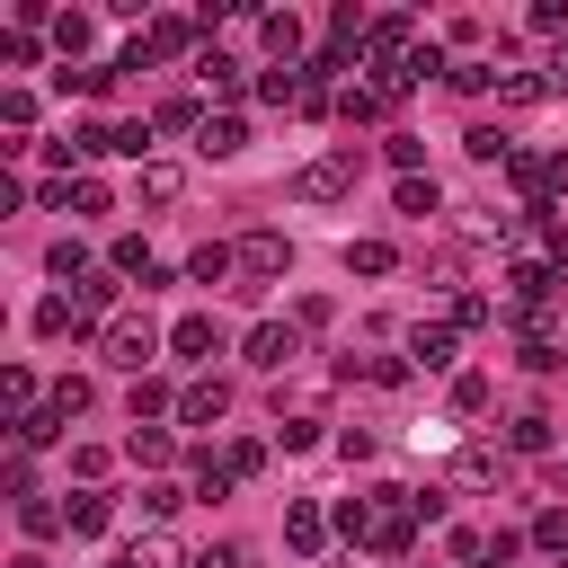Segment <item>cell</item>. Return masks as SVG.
Returning a JSON list of instances; mask_svg holds the SVG:
<instances>
[{
    "label": "cell",
    "instance_id": "obj_1",
    "mask_svg": "<svg viewBox=\"0 0 568 568\" xmlns=\"http://www.w3.org/2000/svg\"><path fill=\"white\" fill-rule=\"evenodd\" d=\"M355 178H364V160H355V142H346V151H328V160H302V169H293V195H302V204H346Z\"/></svg>",
    "mask_w": 568,
    "mask_h": 568
},
{
    "label": "cell",
    "instance_id": "obj_2",
    "mask_svg": "<svg viewBox=\"0 0 568 568\" xmlns=\"http://www.w3.org/2000/svg\"><path fill=\"white\" fill-rule=\"evenodd\" d=\"M151 355H160V328H151V311H115V320H106V364L142 382V364H151Z\"/></svg>",
    "mask_w": 568,
    "mask_h": 568
},
{
    "label": "cell",
    "instance_id": "obj_3",
    "mask_svg": "<svg viewBox=\"0 0 568 568\" xmlns=\"http://www.w3.org/2000/svg\"><path fill=\"white\" fill-rule=\"evenodd\" d=\"M240 355H248V364H257V373H284V364H293V355H302V328H293V320H257V328H248V346H240Z\"/></svg>",
    "mask_w": 568,
    "mask_h": 568
},
{
    "label": "cell",
    "instance_id": "obj_4",
    "mask_svg": "<svg viewBox=\"0 0 568 568\" xmlns=\"http://www.w3.org/2000/svg\"><path fill=\"white\" fill-rule=\"evenodd\" d=\"M284 266H293V240H284V231H248V240H240V275H248V284H275Z\"/></svg>",
    "mask_w": 568,
    "mask_h": 568
},
{
    "label": "cell",
    "instance_id": "obj_5",
    "mask_svg": "<svg viewBox=\"0 0 568 568\" xmlns=\"http://www.w3.org/2000/svg\"><path fill=\"white\" fill-rule=\"evenodd\" d=\"M222 408H231V382H213V373L178 390V417H186V426H222Z\"/></svg>",
    "mask_w": 568,
    "mask_h": 568
},
{
    "label": "cell",
    "instance_id": "obj_6",
    "mask_svg": "<svg viewBox=\"0 0 568 568\" xmlns=\"http://www.w3.org/2000/svg\"><path fill=\"white\" fill-rule=\"evenodd\" d=\"M213 346H222V328H213V311H186V320L169 328V355H186V364H204Z\"/></svg>",
    "mask_w": 568,
    "mask_h": 568
},
{
    "label": "cell",
    "instance_id": "obj_7",
    "mask_svg": "<svg viewBox=\"0 0 568 568\" xmlns=\"http://www.w3.org/2000/svg\"><path fill=\"white\" fill-rule=\"evenodd\" d=\"M257 36H266L275 71H293V53H302V18H293V9H266V18H257Z\"/></svg>",
    "mask_w": 568,
    "mask_h": 568
},
{
    "label": "cell",
    "instance_id": "obj_8",
    "mask_svg": "<svg viewBox=\"0 0 568 568\" xmlns=\"http://www.w3.org/2000/svg\"><path fill=\"white\" fill-rule=\"evenodd\" d=\"M195 151H204V160H240V151H248V124H240V115H204Z\"/></svg>",
    "mask_w": 568,
    "mask_h": 568
},
{
    "label": "cell",
    "instance_id": "obj_9",
    "mask_svg": "<svg viewBox=\"0 0 568 568\" xmlns=\"http://www.w3.org/2000/svg\"><path fill=\"white\" fill-rule=\"evenodd\" d=\"M80 328H89V311H80L71 293H44V302H36V337H80Z\"/></svg>",
    "mask_w": 568,
    "mask_h": 568
},
{
    "label": "cell",
    "instance_id": "obj_10",
    "mask_svg": "<svg viewBox=\"0 0 568 568\" xmlns=\"http://www.w3.org/2000/svg\"><path fill=\"white\" fill-rule=\"evenodd\" d=\"M408 364L444 373V364H453V328H444V320H417V328H408Z\"/></svg>",
    "mask_w": 568,
    "mask_h": 568
},
{
    "label": "cell",
    "instance_id": "obj_11",
    "mask_svg": "<svg viewBox=\"0 0 568 568\" xmlns=\"http://www.w3.org/2000/svg\"><path fill=\"white\" fill-rule=\"evenodd\" d=\"M497 470H506V453H497V444H462V453H453V479H462V488H488Z\"/></svg>",
    "mask_w": 568,
    "mask_h": 568
},
{
    "label": "cell",
    "instance_id": "obj_12",
    "mask_svg": "<svg viewBox=\"0 0 568 568\" xmlns=\"http://www.w3.org/2000/svg\"><path fill=\"white\" fill-rule=\"evenodd\" d=\"M284 541H293L302 559H320V541H328V515H320V506H284Z\"/></svg>",
    "mask_w": 568,
    "mask_h": 568
},
{
    "label": "cell",
    "instance_id": "obj_13",
    "mask_svg": "<svg viewBox=\"0 0 568 568\" xmlns=\"http://www.w3.org/2000/svg\"><path fill=\"white\" fill-rule=\"evenodd\" d=\"M53 44H62V62H80V53L98 44V18H89V9H62V18H53Z\"/></svg>",
    "mask_w": 568,
    "mask_h": 568
},
{
    "label": "cell",
    "instance_id": "obj_14",
    "mask_svg": "<svg viewBox=\"0 0 568 568\" xmlns=\"http://www.w3.org/2000/svg\"><path fill=\"white\" fill-rule=\"evenodd\" d=\"M186 195V169L178 160H142V204H178Z\"/></svg>",
    "mask_w": 568,
    "mask_h": 568
},
{
    "label": "cell",
    "instance_id": "obj_15",
    "mask_svg": "<svg viewBox=\"0 0 568 568\" xmlns=\"http://www.w3.org/2000/svg\"><path fill=\"white\" fill-rule=\"evenodd\" d=\"M62 515H71V532H80V541H98V532H106V524H115V506H106V497H98V488H80V497H71V506H62Z\"/></svg>",
    "mask_w": 568,
    "mask_h": 568
},
{
    "label": "cell",
    "instance_id": "obj_16",
    "mask_svg": "<svg viewBox=\"0 0 568 568\" xmlns=\"http://www.w3.org/2000/svg\"><path fill=\"white\" fill-rule=\"evenodd\" d=\"M328 44H337V53H346V44H373V18H364L355 0H337V9H328Z\"/></svg>",
    "mask_w": 568,
    "mask_h": 568
},
{
    "label": "cell",
    "instance_id": "obj_17",
    "mask_svg": "<svg viewBox=\"0 0 568 568\" xmlns=\"http://www.w3.org/2000/svg\"><path fill=\"white\" fill-rule=\"evenodd\" d=\"M497 98L506 106H541L550 98V71H497Z\"/></svg>",
    "mask_w": 568,
    "mask_h": 568
},
{
    "label": "cell",
    "instance_id": "obj_18",
    "mask_svg": "<svg viewBox=\"0 0 568 568\" xmlns=\"http://www.w3.org/2000/svg\"><path fill=\"white\" fill-rule=\"evenodd\" d=\"M390 266H399L390 240H346V275H390Z\"/></svg>",
    "mask_w": 568,
    "mask_h": 568
},
{
    "label": "cell",
    "instance_id": "obj_19",
    "mask_svg": "<svg viewBox=\"0 0 568 568\" xmlns=\"http://www.w3.org/2000/svg\"><path fill=\"white\" fill-rule=\"evenodd\" d=\"M231 266H240V248H222V240H204V248L186 257V275H195V284H222Z\"/></svg>",
    "mask_w": 568,
    "mask_h": 568
},
{
    "label": "cell",
    "instance_id": "obj_20",
    "mask_svg": "<svg viewBox=\"0 0 568 568\" xmlns=\"http://www.w3.org/2000/svg\"><path fill=\"white\" fill-rule=\"evenodd\" d=\"M71 302H80V311H115V266H89V275L71 284Z\"/></svg>",
    "mask_w": 568,
    "mask_h": 568
},
{
    "label": "cell",
    "instance_id": "obj_21",
    "mask_svg": "<svg viewBox=\"0 0 568 568\" xmlns=\"http://www.w3.org/2000/svg\"><path fill=\"white\" fill-rule=\"evenodd\" d=\"M328 524H337L346 541H373V524H382V515H373V497H337V515H328Z\"/></svg>",
    "mask_w": 568,
    "mask_h": 568
},
{
    "label": "cell",
    "instance_id": "obj_22",
    "mask_svg": "<svg viewBox=\"0 0 568 568\" xmlns=\"http://www.w3.org/2000/svg\"><path fill=\"white\" fill-rule=\"evenodd\" d=\"M142 44H151V62H160V53H186V44H195V27H186V18H151V36H142Z\"/></svg>",
    "mask_w": 568,
    "mask_h": 568
},
{
    "label": "cell",
    "instance_id": "obj_23",
    "mask_svg": "<svg viewBox=\"0 0 568 568\" xmlns=\"http://www.w3.org/2000/svg\"><path fill=\"white\" fill-rule=\"evenodd\" d=\"M195 80H204L213 98H231V89H240V62H231V53H195Z\"/></svg>",
    "mask_w": 568,
    "mask_h": 568
},
{
    "label": "cell",
    "instance_id": "obj_24",
    "mask_svg": "<svg viewBox=\"0 0 568 568\" xmlns=\"http://www.w3.org/2000/svg\"><path fill=\"white\" fill-rule=\"evenodd\" d=\"M98 151H124V160H142V151H151V124H98Z\"/></svg>",
    "mask_w": 568,
    "mask_h": 568
},
{
    "label": "cell",
    "instance_id": "obj_25",
    "mask_svg": "<svg viewBox=\"0 0 568 568\" xmlns=\"http://www.w3.org/2000/svg\"><path fill=\"white\" fill-rule=\"evenodd\" d=\"M390 204H399L408 222H426V213H435L444 195H435V178H399V195H390Z\"/></svg>",
    "mask_w": 568,
    "mask_h": 568
},
{
    "label": "cell",
    "instance_id": "obj_26",
    "mask_svg": "<svg viewBox=\"0 0 568 568\" xmlns=\"http://www.w3.org/2000/svg\"><path fill=\"white\" fill-rule=\"evenodd\" d=\"M462 151H470V160H515V142H506L497 124H470V133H462Z\"/></svg>",
    "mask_w": 568,
    "mask_h": 568
},
{
    "label": "cell",
    "instance_id": "obj_27",
    "mask_svg": "<svg viewBox=\"0 0 568 568\" xmlns=\"http://www.w3.org/2000/svg\"><path fill=\"white\" fill-rule=\"evenodd\" d=\"M0 390H9V408H18V426H27V417H36V373H27V364H9V373H0Z\"/></svg>",
    "mask_w": 568,
    "mask_h": 568
},
{
    "label": "cell",
    "instance_id": "obj_28",
    "mask_svg": "<svg viewBox=\"0 0 568 568\" xmlns=\"http://www.w3.org/2000/svg\"><path fill=\"white\" fill-rule=\"evenodd\" d=\"M169 408H178V399H169V382H151V373H142V382H133V426H142V417H169Z\"/></svg>",
    "mask_w": 568,
    "mask_h": 568
},
{
    "label": "cell",
    "instance_id": "obj_29",
    "mask_svg": "<svg viewBox=\"0 0 568 568\" xmlns=\"http://www.w3.org/2000/svg\"><path fill=\"white\" fill-rule=\"evenodd\" d=\"M18 524H27L36 541H44V532H71V515H62V506H44V497H27V506H18Z\"/></svg>",
    "mask_w": 568,
    "mask_h": 568
},
{
    "label": "cell",
    "instance_id": "obj_30",
    "mask_svg": "<svg viewBox=\"0 0 568 568\" xmlns=\"http://www.w3.org/2000/svg\"><path fill=\"white\" fill-rule=\"evenodd\" d=\"M532 550H568V506H541L532 515Z\"/></svg>",
    "mask_w": 568,
    "mask_h": 568
},
{
    "label": "cell",
    "instance_id": "obj_31",
    "mask_svg": "<svg viewBox=\"0 0 568 568\" xmlns=\"http://www.w3.org/2000/svg\"><path fill=\"white\" fill-rule=\"evenodd\" d=\"M106 204H115V195H106V178H71V213H89V222H98Z\"/></svg>",
    "mask_w": 568,
    "mask_h": 568
},
{
    "label": "cell",
    "instance_id": "obj_32",
    "mask_svg": "<svg viewBox=\"0 0 568 568\" xmlns=\"http://www.w3.org/2000/svg\"><path fill=\"white\" fill-rule=\"evenodd\" d=\"M515 453H550V417H541V408L515 417Z\"/></svg>",
    "mask_w": 568,
    "mask_h": 568
},
{
    "label": "cell",
    "instance_id": "obj_33",
    "mask_svg": "<svg viewBox=\"0 0 568 568\" xmlns=\"http://www.w3.org/2000/svg\"><path fill=\"white\" fill-rule=\"evenodd\" d=\"M337 115H346V124H364V115H382V89H337Z\"/></svg>",
    "mask_w": 568,
    "mask_h": 568
},
{
    "label": "cell",
    "instance_id": "obj_34",
    "mask_svg": "<svg viewBox=\"0 0 568 568\" xmlns=\"http://www.w3.org/2000/svg\"><path fill=\"white\" fill-rule=\"evenodd\" d=\"M0 115H9V133L27 142V124H36V98H27V89H0Z\"/></svg>",
    "mask_w": 568,
    "mask_h": 568
},
{
    "label": "cell",
    "instance_id": "obj_35",
    "mask_svg": "<svg viewBox=\"0 0 568 568\" xmlns=\"http://www.w3.org/2000/svg\"><path fill=\"white\" fill-rule=\"evenodd\" d=\"M151 124H160V133H186V124H195V133H204V115H195V98H169V106H160V115H151Z\"/></svg>",
    "mask_w": 568,
    "mask_h": 568
},
{
    "label": "cell",
    "instance_id": "obj_36",
    "mask_svg": "<svg viewBox=\"0 0 568 568\" xmlns=\"http://www.w3.org/2000/svg\"><path fill=\"white\" fill-rule=\"evenodd\" d=\"M44 266H53V275H71V284H80V275H89V248H80V240H53V257H44Z\"/></svg>",
    "mask_w": 568,
    "mask_h": 568
},
{
    "label": "cell",
    "instance_id": "obj_37",
    "mask_svg": "<svg viewBox=\"0 0 568 568\" xmlns=\"http://www.w3.org/2000/svg\"><path fill=\"white\" fill-rule=\"evenodd\" d=\"M488 320H497L488 293H462V302H453V328H488Z\"/></svg>",
    "mask_w": 568,
    "mask_h": 568
},
{
    "label": "cell",
    "instance_id": "obj_38",
    "mask_svg": "<svg viewBox=\"0 0 568 568\" xmlns=\"http://www.w3.org/2000/svg\"><path fill=\"white\" fill-rule=\"evenodd\" d=\"M453 408L479 417V408H488V373H462V382H453Z\"/></svg>",
    "mask_w": 568,
    "mask_h": 568
},
{
    "label": "cell",
    "instance_id": "obj_39",
    "mask_svg": "<svg viewBox=\"0 0 568 568\" xmlns=\"http://www.w3.org/2000/svg\"><path fill=\"white\" fill-rule=\"evenodd\" d=\"M275 435H284V453H311L320 444V417H275Z\"/></svg>",
    "mask_w": 568,
    "mask_h": 568
},
{
    "label": "cell",
    "instance_id": "obj_40",
    "mask_svg": "<svg viewBox=\"0 0 568 568\" xmlns=\"http://www.w3.org/2000/svg\"><path fill=\"white\" fill-rule=\"evenodd\" d=\"M417 160H426V142H417V133H390V169H399V178H417Z\"/></svg>",
    "mask_w": 568,
    "mask_h": 568
},
{
    "label": "cell",
    "instance_id": "obj_41",
    "mask_svg": "<svg viewBox=\"0 0 568 568\" xmlns=\"http://www.w3.org/2000/svg\"><path fill=\"white\" fill-rule=\"evenodd\" d=\"M124 453H133V462H169V435H160V426H133V444H124Z\"/></svg>",
    "mask_w": 568,
    "mask_h": 568
},
{
    "label": "cell",
    "instance_id": "obj_42",
    "mask_svg": "<svg viewBox=\"0 0 568 568\" xmlns=\"http://www.w3.org/2000/svg\"><path fill=\"white\" fill-rule=\"evenodd\" d=\"M222 470H231V479H257V470H266V453H257V444H231V453H222Z\"/></svg>",
    "mask_w": 568,
    "mask_h": 568
},
{
    "label": "cell",
    "instance_id": "obj_43",
    "mask_svg": "<svg viewBox=\"0 0 568 568\" xmlns=\"http://www.w3.org/2000/svg\"><path fill=\"white\" fill-rule=\"evenodd\" d=\"M178 506H186V497H178V488H169V479H160V488H142V515H151V524H169V515H178Z\"/></svg>",
    "mask_w": 568,
    "mask_h": 568
},
{
    "label": "cell",
    "instance_id": "obj_44",
    "mask_svg": "<svg viewBox=\"0 0 568 568\" xmlns=\"http://www.w3.org/2000/svg\"><path fill=\"white\" fill-rule=\"evenodd\" d=\"M186 568H248V550H240V541H213V550H195Z\"/></svg>",
    "mask_w": 568,
    "mask_h": 568
},
{
    "label": "cell",
    "instance_id": "obj_45",
    "mask_svg": "<svg viewBox=\"0 0 568 568\" xmlns=\"http://www.w3.org/2000/svg\"><path fill=\"white\" fill-rule=\"evenodd\" d=\"M488 80H497V71H488V62H453V89H462V98H479V89H488Z\"/></svg>",
    "mask_w": 568,
    "mask_h": 568
},
{
    "label": "cell",
    "instance_id": "obj_46",
    "mask_svg": "<svg viewBox=\"0 0 568 568\" xmlns=\"http://www.w3.org/2000/svg\"><path fill=\"white\" fill-rule=\"evenodd\" d=\"M506 559H524V532H488V568H506Z\"/></svg>",
    "mask_w": 568,
    "mask_h": 568
},
{
    "label": "cell",
    "instance_id": "obj_47",
    "mask_svg": "<svg viewBox=\"0 0 568 568\" xmlns=\"http://www.w3.org/2000/svg\"><path fill=\"white\" fill-rule=\"evenodd\" d=\"M106 568H169L160 550H124V559H106Z\"/></svg>",
    "mask_w": 568,
    "mask_h": 568
},
{
    "label": "cell",
    "instance_id": "obj_48",
    "mask_svg": "<svg viewBox=\"0 0 568 568\" xmlns=\"http://www.w3.org/2000/svg\"><path fill=\"white\" fill-rule=\"evenodd\" d=\"M550 89H568V44H559V53H550Z\"/></svg>",
    "mask_w": 568,
    "mask_h": 568
},
{
    "label": "cell",
    "instance_id": "obj_49",
    "mask_svg": "<svg viewBox=\"0 0 568 568\" xmlns=\"http://www.w3.org/2000/svg\"><path fill=\"white\" fill-rule=\"evenodd\" d=\"M479 568H488V559H479Z\"/></svg>",
    "mask_w": 568,
    "mask_h": 568
}]
</instances>
